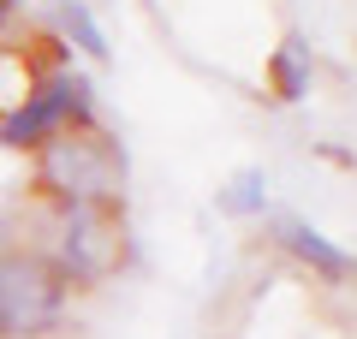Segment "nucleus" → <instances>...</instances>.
<instances>
[{"label": "nucleus", "mask_w": 357, "mask_h": 339, "mask_svg": "<svg viewBox=\"0 0 357 339\" xmlns=\"http://www.w3.org/2000/svg\"><path fill=\"white\" fill-rule=\"evenodd\" d=\"M119 185H126V155L102 131V119L72 126L36 149V190H48L54 202H119Z\"/></svg>", "instance_id": "obj_1"}, {"label": "nucleus", "mask_w": 357, "mask_h": 339, "mask_svg": "<svg viewBox=\"0 0 357 339\" xmlns=\"http://www.w3.org/2000/svg\"><path fill=\"white\" fill-rule=\"evenodd\" d=\"M72 126H96V89L77 66H48L13 107L0 113V149H18V155H36L48 137Z\"/></svg>", "instance_id": "obj_2"}, {"label": "nucleus", "mask_w": 357, "mask_h": 339, "mask_svg": "<svg viewBox=\"0 0 357 339\" xmlns=\"http://www.w3.org/2000/svg\"><path fill=\"white\" fill-rule=\"evenodd\" d=\"M126 226H119L114 202H54V232H48V256L60 262V274L72 286H96L119 268L126 250Z\"/></svg>", "instance_id": "obj_3"}, {"label": "nucleus", "mask_w": 357, "mask_h": 339, "mask_svg": "<svg viewBox=\"0 0 357 339\" xmlns=\"http://www.w3.org/2000/svg\"><path fill=\"white\" fill-rule=\"evenodd\" d=\"M66 292H72V280L60 274V262L48 250H30V244L0 250V327L6 333L18 339L48 333L66 315Z\"/></svg>", "instance_id": "obj_4"}, {"label": "nucleus", "mask_w": 357, "mask_h": 339, "mask_svg": "<svg viewBox=\"0 0 357 339\" xmlns=\"http://www.w3.org/2000/svg\"><path fill=\"white\" fill-rule=\"evenodd\" d=\"M274 239H280V250L298 256L316 280H351L357 274V256L345 250V244H333L328 232H316L310 220H298V214H280V220H274Z\"/></svg>", "instance_id": "obj_5"}, {"label": "nucleus", "mask_w": 357, "mask_h": 339, "mask_svg": "<svg viewBox=\"0 0 357 339\" xmlns=\"http://www.w3.org/2000/svg\"><path fill=\"white\" fill-rule=\"evenodd\" d=\"M262 77H268V89H274V101H304L310 96V48H304V36H286L280 48L268 54Z\"/></svg>", "instance_id": "obj_6"}, {"label": "nucleus", "mask_w": 357, "mask_h": 339, "mask_svg": "<svg viewBox=\"0 0 357 339\" xmlns=\"http://www.w3.org/2000/svg\"><path fill=\"white\" fill-rule=\"evenodd\" d=\"M54 30H60V42H72V48H84L89 60H107V30L102 18L89 13V0H54Z\"/></svg>", "instance_id": "obj_7"}, {"label": "nucleus", "mask_w": 357, "mask_h": 339, "mask_svg": "<svg viewBox=\"0 0 357 339\" xmlns=\"http://www.w3.org/2000/svg\"><path fill=\"white\" fill-rule=\"evenodd\" d=\"M262 209H268V173L262 167H238L227 179V190H220V214H232V220H262Z\"/></svg>", "instance_id": "obj_8"}, {"label": "nucleus", "mask_w": 357, "mask_h": 339, "mask_svg": "<svg viewBox=\"0 0 357 339\" xmlns=\"http://www.w3.org/2000/svg\"><path fill=\"white\" fill-rule=\"evenodd\" d=\"M13 66H30V60H24V48H0V72H13ZM24 89H30V84H0V113L13 107Z\"/></svg>", "instance_id": "obj_9"}, {"label": "nucleus", "mask_w": 357, "mask_h": 339, "mask_svg": "<svg viewBox=\"0 0 357 339\" xmlns=\"http://www.w3.org/2000/svg\"><path fill=\"white\" fill-rule=\"evenodd\" d=\"M13 24H18V0H0V42L13 36Z\"/></svg>", "instance_id": "obj_10"}]
</instances>
